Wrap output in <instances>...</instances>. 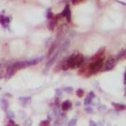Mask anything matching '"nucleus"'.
<instances>
[{
	"mask_svg": "<svg viewBox=\"0 0 126 126\" xmlns=\"http://www.w3.org/2000/svg\"><path fill=\"white\" fill-rule=\"evenodd\" d=\"M103 63H104V59H103V58H99V59L96 60L95 62H92L90 64V71L92 73L98 72L103 67Z\"/></svg>",
	"mask_w": 126,
	"mask_h": 126,
	"instance_id": "nucleus-1",
	"label": "nucleus"
},
{
	"mask_svg": "<svg viewBox=\"0 0 126 126\" xmlns=\"http://www.w3.org/2000/svg\"><path fill=\"white\" fill-rule=\"evenodd\" d=\"M84 63V57L82 54H75V67H80Z\"/></svg>",
	"mask_w": 126,
	"mask_h": 126,
	"instance_id": "nucleus-2",
	"label": "nucleus"
},
{
	"mask_svg": "<svg viewBox=\"0 0 126 126\" xmlns=\"http://www.w3.org/2000/svg\"><path fill=\"white\" fill-rule=\"evenodd\" d=\"M16 71H17V69L15 68V66H14V65L10 66L9 68H8V69L6 70V78H7V79H10L11 77H13V76H14V74L16 73Z\"/></svg>",
	"mask_w": 126,
	"mask_h": 126,
	"instance_id": "nucleus-3",
	"label": "nucleus"
},
{
	"mask_svg": "<svg viewBox=\"0 0 126 126\" xmlns=\"http://www.w3.org/2000/svg\"><path fill=\"white\" fill-rule=\"evenodd\" d=\"M115 60L114 59H110L107 60L106 63H105V67H104V70L105 71H110L111 69H113V67L115 66Z\"/></svg>",
	"mask_w": 126,
	"mask_h": 126,
	"instance_id": "nucleus-4",
	"label": "nucleus"
},
{
	"mask_svg": "<svg viewBox=\"0 0 126 126\" xmlns=\"http://www.w3.org/2000/svg\"><path fill=\"white\" fill-rule=\"evenodd\" d=\"M57 56H58V52L54 53V54H53V56H52L51 58H49L48 62H47V63H46V65H45V69H49V68H50V66H51V65L54 63V61H55V59L57 58Z\"/></svg>",
	"mask_w": 126,
	"mask_h": 126,
	"instance_id": "nucleus-5",
	"label": "nucleus"
},
{
	"mask_svg": "<svg viewBox=\"0 0 126 126\" xmlns=\"http://www.w3.org/2000/svg\"><path fill=\"white\" fill-rule=\"evenodd\" d=\"M65 63L68 66V68H74L75 67V54H73Z\"/></svg>",
	"mask_w": 126,
	"mask_h": 126,
	"instance_id": "nucleus-6",
	"label": "nucleus"
},
{
	"mask_svg": "<svg viewBox=\"0 0 126 126\" xmlns=\"http://www.w3.org/2000/svg\"><path fill=\"white\" fill-rule=\"evenodd\" d=\"M62 16H64L65 18L67 19V21H68V22H70V21H71V18H70L71 13H70V10H69V6H68V5L66 6L65 10L62 12Z\"/></svg>",
	"mask_w": 126,
	"mask_h": 126,
	"instance_id": "nucleus-7",
	"label": "nucleus"
},
{
	"mask_svg": "<svg viewBox=\"0 0 126 126\" xmlns=\"http://www.w3.org/2000/svg\"><path fill=\"white\" fill-rule=\"evenodd\" d=\"M72 106V104H71V103L69 102V100H66V102H64L63 104H62V110H68L69 108Z\"/></svg>",
	"mask_w": 126,
	"mask_h": 126,
	"instance_id": "nucleus-8",
	"label": "nucleus"
},
{
	"mask_svg": "<svg viewBox=\"0 0 126 126\" xmlns=\"http://www.w3.org/2000/svg\"><path fill=\"white\" fill-rule=\"evenodd\" d=\"M57 46H58V41H56V43H54V44L51 45V47H50L49 51H48V56H50V55H51V54L55 51V49L57 48Z\"/></svg>",
	"mask_w": 126,
	"mask_h": 126,
	"instance_id": "nucleus-9",
	"label": "nucleus"
},
{
	"mask_svg": "<svg viewBox=\"0 0 126 126\" xmlns=\"http://www.w3.org/2000/svg\"><path fill=\"white\" fill-rule=\"evenodd\" d=\"M0 105H1V107L3 108L4 110H7V108H8V103H7V100L2 99L1 103H0Z\"/></svg>",
	"mask_w": 126,
	"mask_h": 126,
	"instance_id": "nucleus-10",
	"label": "nucleus"
},
{
	"mask_svg": "<svg viewBox=\"0 0 126 126\" xmlns=\"http://www.w3.org/2000/svg\"><path fill=\"white\" fill-rule=\"evenodd\" d=\"M55 25H56V22H55V21H53V20H51V21L49 22V24L47 25V27H48V29H49V30L53 31V30H54V27H55Z\"/></svg>",
	"mask_w": 126,
	"mask_h": 126,
	"instance_id": "nucleus-11",
	"label": "nucleus"
},
{
	"mask_svg": "<svg viewBox=\"0 0 126 126\" xmlns=\"http://www.w3.org/2000/svg\"><path fill=\"white\" fill-rule=\"evenodd\" d=\"M68 46H69V40H65L60 47H61V50H66L68 48Z\"/></svg>",
	"mask_w": 126,
	"mask_h": 126,
	"instance_id": "nucleus-12",
	"label": "nucleus"
},
{
	"mask_svg": "<svg viewBox=\"0 0 126 126\" xmlns=\"http://www.w3.org/2000/svg\"><path fill=\"white\" fill-rule=\"evenodd\" d=\"M59 113H60L59 110H58L57 107L54 108V110H53V116H54V117H58V116H59Z\"/></svg>",
	"mask_w": 126,
	"mask_h": 126,
	"instance_id": "nucleus-13",
	"label": "nucleus"
},
{
	"mask_svg": "<svg viewBox=\"0 0 126 126\" xmlns=\"http://www.w3.org/2000/svg\"><path fill=\"white\" fill-rule=\"evenodd\" d=\"M124 54H125V49H123L122 51L119 53V54H117V56H116V59H120V58L124 57Z\"/></svg>",
	"mask_w": 126,
	"mask_h": 126,
	"instance_id": "nucleus-14",
	"label": "nucleus"
},
{
	"mask_svg": "<svg viewBox=\"0 0 126 126\" xmlns=\"http://www.w3.org/2000/svg\"><path fill=\"white\" fill-rule=\"evenodd\" d=\"M7 117H8V118H10V119H13L14 118V113L11 112L10 110H8L7 111Z\"/></svg>",
	"mask_w": 126,
	"mask_h": 126,
	"instance_id": "nucleus-15",
	"label": "nucleus"
},
{
	"mask_svg": "<svg viewBox=\"0 0 126 126\" xmlns=\"http://www.w3.org/2000/svg\"><path fill=\"white\" fill-rule=\"evenodd\" d=\"M30 99H31V98H30V97H28V98H23V97H22V98H20V100H22V102H24L23 104H27L26 102H29Z\"/></svg>",
	"mask_w": 126,
	"mask_h": 126,
	"instance_id": "nucleus-16",
	"label": "nucleus"
},
{
	"mask_svg": "<svg viewBox=\"0 0 126 126\" xmlns=\"http://www.w3.org/2000/svg\"><path fill=\"white\" fill-rule=\"evenodd\" d=\"M113 105H114L115 107H117V108H120L121 110H125V106H124L123 104H113Z\"/></svg>",
	"mask_w": 126,
	"mask_h": 126,
	"instance_id": "nucleus-17",
	"label": "nucleus"
},
{
	"mask_svg": "<svg viewBox=\"0 0 126 126\" xmlns=\"http://www.w3.org/2000/svg\"><path fill=\"white\" fill-rule=\"evenodd\" d=\"M92 99H93V98H91L90 96L85 99V104H91V102H92Z\"/></svg>",
	"mask_w": 126,
	"mask_h": 126,
	"instance_id": "nucleus-18",
	"label": "nucleus"
},
{
	"mask_svg": "<svg viewBox=\"0 0 126 126\" xmlns=\"http://www.w3.org/2000/svg\"><path fill=\"white\" fill-rule=\"evenodd\" d=\"M77 96L78 97H83L84 96V91L83 90H77Z\"/></svg>",
	"mask_w": 126,
	"mask_h": 126,
	"instance_id": "nucleus-19",
	"label": "nucleus"
},
{
	"mask_svg": "<svg viewBox=\"0 0 126 126\" xmlns=\"http://www.w3.org/2000/svg\"><path fill=\"white\" fill-rule=\"evenodd\" d=\"M76 123H77V120H76V119H72V120L69 122V125L73 126V125H76Z\"/></svg>",
	"mask_w": 126,
	"mask_h": 126,
	"instance_id": "nucleus-20",
	"label": "nucleus"
},
{
	"mask_svg": "<svg viewBox=\"0 0 126 126\" xmlns=\"http://www.w3.org/2000/svg\"><path fill=\"white\" fill-rule=\"evenodd\" d=\"M83 1H84V0H72V3L73 4H78V3H81Z\"/></svg>",
	"mask_w": 126,
	"mask_h": 126,
	"instance_id": "nucleus-21",
	"label": "nucleus"
},
{
	"mask_svg": "<svg viewBox=\"0 0 126 126\" xmlns=\"http://www.w3.org/2000/svg\"><path fill=\"white\" fill-rule=\"evenodd\" d=\"M86 112H88V113H92V112H93V110H92V108L91 107H86Z\"/></svg>",
	"mask_w": 126,
	"mask_h": 126,
	"instance_id": "nucleus-22",
	"label": "nucleus"
},
{
	"mask_svg": "<svg viewBox=\"0 0 126 126\" xmlns=\"http://www.w3.org/2000/svg\"><path fill=\"white\" fill-rule=\"evenodd\" d=\"M63 91H65V92H68V93H70V92H72V88L70 87V88H64L63 89Z\"/></svg>",
	"mask_w": 126,
	"mask_h": 126,
	"instance_id": "nucleus-23",
	"label": "nucleus"
},
{
	"mask_svg": "<svg viewBox=\"0 0 126 126\" xmlns=\"http://www.w3.org/2000/svg\"><path fill=\"white\" fill-rule=\"evenodd\" d=\"M40 124H41V125H48V124H49V122L46 120V121H43V122L40 123Z\"/></svg>",
	"mask_w": 126,
	"mask_h": 126,
	"instance_id": "nucleus-24",
	"label": "nucleus"
},
{
	"mask_svg": "<svg viewBox=\"0 0 126 126\" xmlns=\"http://www.w3.org/2000/svg\"><path fill=\"white\" fill-rule=\"evenodd\" d=\"M4 18H5V17H4L3 15H0V24H1V23H2V21L4 20Z\"/></svg>",
	"mask_w": 126,
	"mask_h": 126,
	"instance_id": "nucleus-25",
	"label": "nucleus"
},
{
	"mask_svg": "<svg viewBox=\"0 0 126 126\" xmlns=\"http://www.w3.org/2000/svg\"><path fill=\"white\" fill-rule=\"evenodd\" d=\"M46 17H47V18H48V19H51V18H52V14H51V13H50V12H49V13L47 14V16H46Z\"/></svg>",
	"mask_w": 126,
	"mask_h": 126,
	"instance_id": "nucleus-26",
	"label": "nucleus"
},
{
	"mask_svg": "<svg viewBox=\"0 0 126 126\" xmlns=\"http://www.w3.org/2000/svg\"><path fill=\"white\" fill-rule=\"evenodd\" d=\"M90 124H91V125H96V123H95L94 121H91V122H90Z\"/></svg>",
	"mask_w": 126,
	"mask_h": 126,
	"instance_id": "nucleus-27",
	"label": "nucleus"
},
{
	"mask_svg": "<svg viewBox=\"0 0 126 126\" xmlns=\"http://www.w3.org/2000/svg\"><path fill=\"white\" fill-rule=\"evenodd\" d=\"M0 66H1V63H0Z\"/></svg>",
	"mask_w": 126,
	"mask_h": 126,
	"instance_id": "nucleus-28",
	"label": "nucleus"
}]
</instances>
